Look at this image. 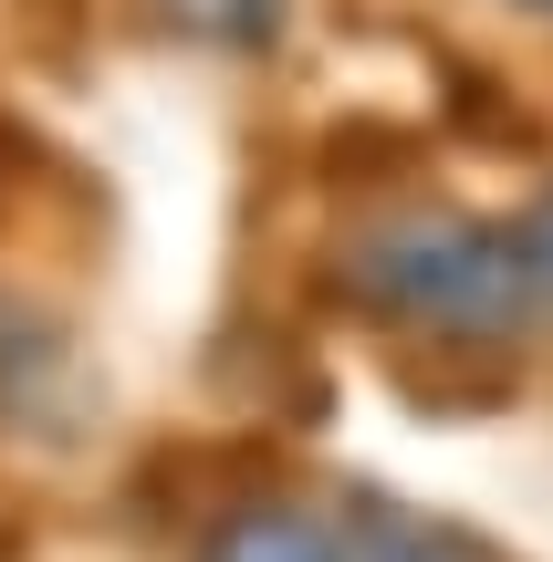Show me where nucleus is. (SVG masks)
I'll return each mask as SVG.
<instances>
[{
    "mask_svg": "<svg viewBox=\"0 0 553 562\" xmlns=\"http://www.w3.org/2000/svg\"><path fill=\"white\" fill-rule=\"evenodd\" d=\"M345 562H491V552H480L471 531H450V521L366 510V521H345Z\"/></svg>",
    "mask_w": 553,
    "mask_h": 562,
    "instance_id": "obj_3",
    "label": "nucleus"
},
{
    "mask_svg": "<svg viewBox=\"0 0 553 562\" xmlns=\"http://www.w3.org/2000/svg\"><path fill=\"white\" fill-rule=\"evenodd\" d=\"M522 11H553V0H522Z\"/></svg>",
    "mask_w": 553,
    "mask_h": 562,
    "instance_id": "obj_5",
    "label": "nucleus"
},
{
    "mask_svg": "<svg viewBox=\"0 0 553 562\" xmlns=\"http://www.w3.org/2000/svg\"><path fill=\"white\" fill-rule=\"evenodd\" d=\"M533 271H543V281H553V220H543V229H533Z\"/></svg>",
    "mask_w": 553,
    "mask_h": 562,
    "instance_id": "obj_4",
    "label": "nucleus"
},
{
    "mask_svg": "<svg viewBox=\"0 0 553 562\" xmlns=\"http://www.w3.org/2000/svg\"><path fill=\"white\" fill-rule=\"evenodd\" d=\"M355 292L387 302L397 323H429V334H501L522 323V292H533V240L480 220H387L355 240Z\"/></svg>",
    "mask_w": 553,
    "mask_h": 562,
    "instance_id": "obj_1",
    "label": "nucleus"
},
{
    "mask_svg": "<svg viewBox=\"0 0 553 562\" xmlns=\"http://www.w3.org/2000/svg\"><path fill=\"white\" fill-rule=\"evenodd\" d=\"M199 562H345V531L313 510H241V521H220V542Z\"/></svg>",
    "mask_w": 553,
    "mask_h": 562,
    "instance_id": "obj_2",
    "label": "nucleus"
}]
</instances>
